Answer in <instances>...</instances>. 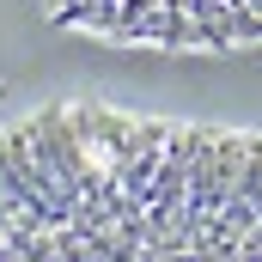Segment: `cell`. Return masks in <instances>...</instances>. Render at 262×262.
Returning <instances> with one entry per match:
<instances>
[{
  "label": "cell",
  "instance_id": "6da1fadb",
  "mask_svg": "<svg viewBox=\"0 0 262 262\" xmlns=\"http://www.w3.org/2000/svg\"><path fill=\"white\" fill-rule=\"evenodd\" d=\"M0 262H262V134L92 104L12 122Z\"/></svg>",
  "mask_w": 262,
  "mask_h": 262
},
{
  "label": "cell",
  "instance_id": "7a4b0ae2",
  "mask_svg": "<svg viewBox=\"0 0 262 262\" xmlns=\"http://www.w3.org/2000/svg\"><path fill=\"white\" fill-rule=\"evenodd\" d=\"M55 25L159 49L262 43V0H49Z\"/></svg>",
  "mask_w": 262,
  "mask_h": 262
}]
</instances>
